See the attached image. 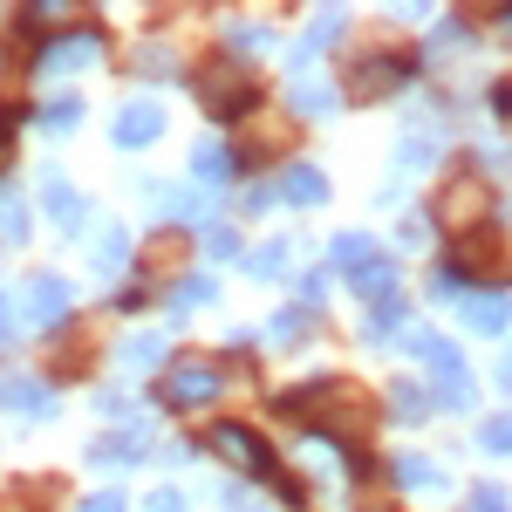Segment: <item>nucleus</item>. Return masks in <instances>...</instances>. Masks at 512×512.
<instances>
[{
    "label": "nucleus",
    "mask_w": 512,
    "mask_h": 512,
    "mask_svg": "<svg viewBox=\"0 0 512 512\" xmlns=\"http://www.w3.org/2000/svg\"><path fill=\"white\" fill-rule=\"evenodd\" d=\"M198 103H205V117H246V110H253V103H260V96H253V82L239 76V62H205V69H198Z\"/></svg>",
    "instance_id": "1"
},
{
    "label": "nucleus",
    "mask_w": 512,
    "mask_h": 512,
    "mask_svg": "<svg viewBox=\"0 0 512 512\" xmlns=\"http://www.w3.org/2000/svg\"><path fill=\"white\" fill-rule=\"evenodd\" d=\"M219 390H226V369L212 355H178L164 369V403H178V410H198V403H212Z\"/></svg>",
    "instance_id": "2"
},
{
    "label": "nucleus",
    "mask_w": 512,
    "mask_h": 512,
    "mask_svg": "<svg viewBox=\"0 0 512 512\" xmlns=\"http://www.w3.org/2000/svg\"><path fill=\"white\" fill-rule=\"evenodd\" d=\"M410 69H417L410 55H390V48H376V55H362L349 76H342V89H349V103H376V96H383V89H396V82L410 76Z\"/></svg>",
    "instance_id": "3"
},
{
    "label": "nucleus",
    "mask_w": 512,
    "mask_h": 512,
    "mask_svg": "<svg viewBox=\"0 0 512 512\" xmlns=\"http://www.w3.org/2000/svg\"><path fill=\"white\" fill-rule=\"evenodd\" d=\"M35 55H41V69H89V62L103 55V35H96V28H62V35L41 41Z\"/></svg>",
    "instance_id": "4"
},
{
    "label": "nucleus",
    "mask_w": 512,
    "mask_h": 512,
    "mask_svg": "<svg viewBox=\"0 0 512 512\" xmlns=\"http://www.w3.org/2000/svg\"><path fill=\"white\" fill-rule=\"evenodd\" d=\"M69 308H76V287H69L62 274H35V287L21 294V315L35 321V328H55Z\"/></svg>",
    "instance_id": "5"
},
{
    "label": "nucleus",
    "mask_w": 512,
    "mask_h": 512,
    "mask_svg": "<svg viewBox=\"0 0 512 512\" xmlns=\"http://www.w3.org/2000/svg\"><path fill=\"white\" fill-rule=\"evenodd\" d=\"M212 444H219V451L233 458L239 472H253V478H280L274 451H267V444H260L253 431H246V424H219V431H212Z\"/></svg>",
    "instance_id": "6"
},
{
    "label": "nucleus",
    "mask_w": 512,
    "mask_h": 512,
    "mask_svg": "<svg viewBox=\"0 0 512 512\" xmlns=\"http://www.w3.org/2000/svg\"><path fill=\"white\" fill-rule=\"evenodd\" d=\"M164 137V110L158 103H123V117H117V144L123 151H144V144H158Z\"/></svg>",
    "instance_id": "7"
},
{
    "label": "nucleus",
    "mask_w": 512,
    "mask_h": 512,
    "mask_svg": "<svg viewBox=\"0 0 512 512\" xmlns=\"http://www.w3.org/2000/svg\"><path fill=\"white\" fill-rule=\"evenodd\" d=\"M458 315L472 321L478 335H499V328L512 321V301H506V294H465V301H458Z\"/></svg>",
    "instance_id": "8"
},
{
    "label": "nucleus",
    "mask_w": 512,
    "mask_h": 512,
    "mask_svg": "<svg viewBox=\"0 0 512 512\" xmlns=\"http://www.w3.org/2000/svg\"><path fill=\"white\" fill-rule=\"evenodd\" d=\"M280 198H287V205H321V198H328V178H321L315 164H287V171H280Z\"/></svg>",
    "instance_id": "9"
},
{
    "label": "nucleus",
    "mask_w": 512,
    "mask_h": 512,
    "mask_svg": "<svg viewBox=\"0 0 512 512\" xmlns=\"http://www.w3.org/2000/svg\"><path fill=\"white\" fill-rule=\"evenodd\" d=\"M0 396H7V410H14V417H48V410H55V396H48L41 376H14Z\"/></svg>",
    "instance_id": "10"
},
{
    "label": "nucleus",
    "mask_w": 512,
    "mask_h": 512,
    "mask_svg": "<svg viewBox=\"0 0 512 512\" xmlns=\"http://www.w3.org/2000/svg\"><path fill=\"white\" fill-rule=\"evenodd\" d=\"M41 198H48V212H55V219H62V233L76 239V233H82V219H89V205H82V198L69 192V185H62V178H55V171H48V185H41Z\"/></svg>",
    "instance_id": "11"
},
{
    "label": "nucleus",
    "mask_w": 512,
    "mask_h": 512,
    "mask_svg": "<svg viewBox=\"0 0 512 512\" xmlns=\"http://www.w3.org/2000/svg\"><path fill=\"white\" fill-rule=\"evenodd\" d=\"M349 287L362 294V301H390V287H396V260H383V253H376V260H362V267L349 274Z\"/></svg>",
    "instance_id": "12"
},
{
    "label": "nucleus",
    "mask_w": 512,
    "mask_h": 512,
    "mask_svg": "<svg viewBox=\"0 0 512 512\" xmlns=\"http://www.w3.org/2000/svg\"><path fill=\"white\" fill-rule=\"evenodd\" d=\"M335 35H342V14H315V21H308V35H301V48H294V76H308V62H315Z\"/></svg>",
    "instance_id": "13"
},
{
    "label": "nucleus",
    "mask_w": 512,
    "mask_h": 512,
    "mask_svg": "<svg viewBox=\"0 0 512 512\" xmlns=\"http://www.w3.org/2000/svg\"><path fill=\"white\" fill-rule=\"evenodd\" d=\"M287 103H294L301 117H328V110H335V89H328V82H315V76H294Z\"/></svg>",
    "instance_id": "14"
},
{
    "label": "nucleus",
    "mask_w": 512,
    "mask_h": 512,
    "mask_svg": "<svg viewBox=\"0 0 512 512\" xmlns=\"http://www.w3.org/2000/svg\"><path fill=\"white\" fill-rule=\"evenodd\" d=\"M96 465H137L144 458V431H117V437H103L96 451H89Z\"/></svg>",
    "instance_id": "15"
},
{
    "label": "nucleus",
    "mask_w": 512,
    "mask_h": 512,
    "mask_svg": "<svg viewBox=\"0 0 512 512\" xmlns=\"http://www.w3.org/2000/svg\"><path fill=\"white\" fill-rule=\"evenodd\" d=\"M192 178H198V185H226V178H233V158H226V144H198Z\"/></svg>",
    "instance_id": "16"
},
{
    "label": "nucleus",
    "mask_w": 512,
    "mask_h": 512,
    "mask_svg": "<svg viewBox=\"0 0 512 512\" xmlns=\"http://www.w3.org/2000/svg\"><path fill=\"white\" fill-rule=\"evenodd\" d=\"M396 328H410V308L403 301H376V315H369V342H396Z\"/></svg>",
    "instance_id": "17"
},
{
    "label": "nucleus",
    "mask_w": 512,
    "mask_h": 512,
    "mask_svg": "<svg viewBox=\"0 0 512 512\" xmlns=\"http://www.w3.org/2000/svg\"><path fill=\"white\" fill-rule=\"evenodd\" d=\"M0 239H28V198L0 185Z\"/></svg>",
    "instance_id": "18"
},
{
    "label": "nucleus",
    "mask_w": 512,
    "mask_h": 512,
    "mask_svg": "<svg viewBox=\"0 0 512 512\" xmlns=\"http://www.w3.org/2000/svg\"><path fill=\"white\" fill-rule=\"evenodd\" d=\"M390 410L403 417V424L431 417V396H424V383H390Z\"/></svg>",
    "instance_id": "19"
},
{
    "label": "nucleus",
    "mask_w": 512,
    "mask_h": 512,
    "mask_svg": "<svg viewBox=\"0 0 512 512\" xmlns=\"http://www.w3.org/2000/svg\"><path fill=\"white\" fill-rule=\"evenodd\" d=\"M396 485H410V492H437L444 472H437L431 458H396Z\"/></svg>",
    "instance_id": "20"
},
{
    "label": "nucleus",
    "mask_w": 512,
    "mask_h": 512,
    "mask_svg": "<svg viewBox=\"0 0 512 512\" xmlns=\"http://www.w3.org/2000/svg\"><path fill=\"white\" fill-rule=\"evenodd\" d=\"M212 294H219V280H212V274H192L178 294H171V315H192V308H205V301H212Z\"/></svg>",
    "instance_id": "21"
},
{
    "label": "nucleus",
    "mask_w": 512,
    "mask_h": 512,
    "mask_svg": "<svg viewBox=\"0 0 512 512\" xmlns=\"http://www.w3.org/2000/svg\"><path fill=\"white\" fill-rule=\"evenodd\" d=\"M123 260H130V226H110V233L96 239V267H103V274H117Z\"/></svg>",
    "instance_id": "22"
},
{
    "label": "nucleus",
    "mask_w": 512,
    "mask_h": 512,
    "mask_svg": "<svg viewBox=\"0 0 512 512\" xmlns=\"http://www.w3.org/2000/svg\"><path fill=\"white\" fill-rule=\"evenodd\" d=\"M308 328H315V308H287V315H274V342H308Z\"/></svg>",
    "instance_id": "23"
},
{
    "label": "nucleus",
    "mask_w": 512,
    "mask_h": 512,
    "mask_svg": "<svg viewBox=\"0 0 512 512\" xmlns=\"http://www.w3.org/2000/svg\"><path fill=\"white\" fill-rule=\"evenodd\" d=\"M171 219H185V226H205V219H212V198H205V192H171Z\"/></svg>",
    "instance_id": "24"
},
{
    "label": "nucleus",
    "mask_w": 512,
    "mask_h": 512,
    "mask_svg": "<svg viewBox=\"0 0 512 512\" xmlns=\"http://www.w3.org/2000/svg\"><path fill=\"white\" fill-rule=\"evenodd\" d=\"M478 444H485L492 458H512V417H485V424H478Z\"/></svg>",
    "instance_id": "25"
},
{
    "label": "nucleus",
    "mask_w": 512,
    "mask_h": 512,
    "mask_svg": "<svg viewBox=\"0 0 512 512\" xmlns=\"http://www.w3.org/2000/svg\"><path fill=\"white\" fill-rule=\"evenodd\" d=\"M41 123H48V130H76L82 123V96H55V103L41 110Z\"/></svg>",
    "instance_id": "26"
},
{
    "label": "nucleus",
    "mask_w": 512,
    "mask_h": 512,
    "mask_svg": "<svg viewBox=\"0 0 512 512\" xmlns=\"http://www.w3.org/2000/svg\"><path fill=\"white\" fill-rule=\"evenodd\" d=\"M335 260H342L349 274L362 267V260H376V246H369V233H342V239H335Z\"/></svg>",
    "instance_id": "27"
},
{
    "label": "nucleus",
    "mask_w": 512,
    "mask_h": 512,
    "mask_svg": "<svg viewBox=\"0 0 512 512\" xmlns=\"http://www.w3.org/2000/svg\"><path fill=\"white\" fill-rule=\"evenodd\" d=\"M451 48H472V28H465V21H437L431 55H451Z\"/></svg>",
    "instance_id": "28"
},
{
    "label": "nucleus",
    "mask_w": 512,
    "mask_h": 512,
    "mask_svg": "<svg viewBox=\"0 0 512 512\" xmlns=\"http://www.w3.org/2000/svg\"><path fill=\"white\" fill-rule=\"evenodd\" d=\"M246 267H253V274H260V280H274L280 267H287V239H274V246H260V253H253Z\"/></svg>",
    "instance_id": "29"
},
{
    "label": "nucleus",
    "mask_w": 512,
    "mask_h": 512,
    "mask_svg": "<svg viewBox=\"0 0 512 512\" xmlns=\"http://www.w3.org/2000/svg\"><path fill=\"white\" fill-rule=\"evenodd\" d=\"M158 355H164V342H158V335H137V342H123V362H130V369H151Z\"/></svg>",
    "instance_id": "30"
},
{
    "label": "nucleus",
    "mask_w": 512,
    "mask_h": 512,
    "mask_svg": "<svg viewBox=\"0 0 512 512\" xmlns=\"http://www.w3.org/2000/svg\"><path fill=\"white\" fill-rule=\"evenodd\" d=\"M444 212H451V219H472V212H485V198H478L472 185H465V192H451V198H444Z\"/></svg>",
    "instance_id": "31"
},
{
    "label": "nucleus",
    "mask_w": 512,
    "mask_h": 512,
    "mask_svg": "<svg viewBox=\"0 0 512 512\" xmlns=\"http://www.w3.org/2000/svg\"><path fill=\"white\" fill-rule=\"evenodd\" d=\"M396 164H431V137H403L396 144Z\"/></svg>",
    "instance_id": "32"
},
{
    "label": "nucleus",
    "mask_w": 512,
    "mask_h": 512,
    "mask_svg": "<svg viewBox=\"0 0 512 512\" xmlns=\"http://www.w3.org/2000/svg\"><path fill=\"white\" fill-rule=\"evenodd\" d=\"M472 512H506V492H499V485H478V492H472Z\"/></svg>",
    "instance_id": "33"
},
{
    "label": "nucleus",
    "mask_w": 512,
    "mask_h": 512,
    "mask_svg": "<svg viewBox=\"0 0 512 512\" xmlns=\"http://www.w3.org/2000/svg\"><path fill=\"white\" fill-rule=\"evenodd\" d=\"M192 506V499H185V492H171V485H164V492H151V506L144 512H185Z\"/></svg>",
    "instance_id": "34"
},
{
    "label": "nucleus",
    "mask_w": 512,
    "mask_h": 512,
    "mask_svg": "<svg viewBox=\"0 0 512 512\" xmlns=\"http://www.w3.org/2000/svg\"><path fill=\"white\" fill-rule=\"evenodd\" d=\"M76 512H123V492H89Z\"/></svg>",
    "instance_id": "35"
},
{
    "label": "nucleus",
    "mask_w": 512,
    "mask_h": 512,
    "mask_svg": "<svg viewBox=\"0 0 512 512\" xmlns=\"http://www.w3.org/2000/svg\"><path fill=\"white\" fill-rule=\"evenodd\" d=\"M226 41H233V48H246V55H253V48H267V28H233V35H226Z\"/></svg>",
    "instance_id": "36"
},
{
    "label": "nucleus",
    "mask_w": 512,
    "mask_h": 512,
    "mask_svg": "<svg viewBox=\"0 0 512 512\" xmlns=\"http://www.w3.org/2000/svg\"><path fill=\"white\" fill-rule=\"evenodd\" d=\"M321 294H328V274H301V301L321 308Z\"/></svg>",
    "instance_id": "37"
},
{
    "label": "nucleus",
    "mask_w": 512,
    "mask_h": 512,
    "mask_svg": "<svg viewBox=\"0 0 512 512\" xmlns=\"http://www.w3.org/2000/svg\"><path fill=\"white\" fill-rule=\"evenodd\" d=\"M492 103H499V117L512 123V82H499V96H492Z\"/></svg>",
    "instance_id": "38"
},
{
    "label": "nucleus",
    "mask_w": 512,
    "mask_h": 512,
    "mask_svg": "<svg viewBox=\"0 0 512 512\" xmlns=\"http://www.w3.org/2000/svg\"><path fill=\"white\" fill-rule=\"evenodd\" d=\"M499 383H506V390H512V349H506V362H499Z\"/></svg>",
    "instance_id": "39"
},
{
    "label": "nucleus",
    "mask_w": 512,
    "mask_h": 512,
    "mask_svg": "<svg viewBox=\"0 0 512 512\" xmlns=\"http://www.w3.org/2000/svg\"><path fill=\"white\" fill-rule=\"evenodd\" d=\"M0 342H7V301H0Z\"/></svg>",
    "instance_id": "40"
},
{
    "label": "nucleus",
    "mask_w": 512,
    "mask_h": 512,
    "mask_svg": "<svg viewBox=\"0 0 512 512\" xmlns=\"http://www.w3.org/2000/svg\"><path fill=\"white\" fill-rule=\"evenodd\" d=\"M506 35H512V7H506Z\"/></svg>",
    "instance_id": "41"
},
{
    "label": "nucleus",
    "mask_w": 512,
    "mask_h": 512,
    "mask_svg": "<svg viewBox=\"0 0 512 512\" xmlns=\"http://www.w3.org/2000/svg\"><path fill=\"white\" fill-rule=\"evenodd\" d=\"M369 512H383V506H369Z\"/></svg>",
    "instance_id": "42"
}]
</instances>
